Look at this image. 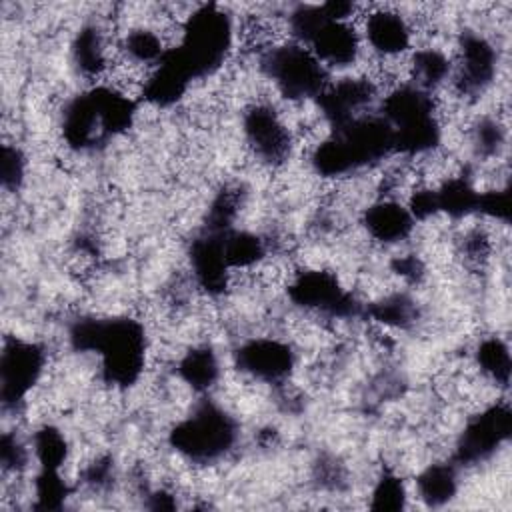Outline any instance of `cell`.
Returning <instances> with one entry per match:
<instances>
[{"label": "cell", "instance_id": "cell-3", "mask_svg": "<svg viewBox=\"0 0 512 512\" xmlns=\"http://www.w3.org/2000/svg\"><path fill=\"white\" fill-rule=\"evenodd\" d=\"M242 132L252 154L266 166L284 164L296 144L282 112L264 102H258L244 112Z\"/></svg>", "mask_w": 512, "mask_h": 512}, {"label": "cell", "instance_id": "cell-4", "mask_svg": "<svg viewBox=\"0 0 512 512\" xmlns=\"http://www.w3.org/2000/svg\"><path fill=\"white\" fill-rule=\"evenodd\" d=\"M358 28H362L360 36L366 40L372 56L398 58L410 54V48H414L410 20L394 6H368Z\"/></svg>", "mask_w": 512, "mask_h": 512}, {"label": "cell", "instance_id": "cell-11", "mask_svg": "<svg viewBox=\"0 0 512 512\" xmlns=\"http://www.w3.org/2000/svg\"><path fill=\"white\" fill-rule=\"evenodd\" d=\"M420 498L430 506L448 502L458 488L456 470L450 464H430L416 480Z\"/></svg>", "mask_w": 512, "mask_h": 512}, {"label": "cell", "instance_id": "cell-13", "mask_svg": "<svg viewBox=\"0 0 512 512\" xmlns=\"http://www.w3.org/2000/svg\"><path fill=\"white\" fill-rule=\"evenodd\" d=\"M32 452L36 454L42 470H58L68 456V444L60 430L52 426H42L34 432Z\"/></svg>", "mask_w": 512, "mask_h": 512}, {"label": "cell", "instance_id": "cell-5", "mask_svg": "<svg viewBox=\"0 0 512 512\" xmlns=\"http://www.w3.org/2000/svg\"><path fill=\"white\" fill-rule=\"evenodd\" d=\"M44 366L46 354L40 346L16 338L6 342L0 364L4 406L16 408L32 386L38 384Z\"/></svg>", "mask_w": 512, "mask_h": 512}, {"label": "cell", "instance_id": "cell-7", "mask_svg": "<svg viewBox=\"0 0 512 512\" xmlns=\"http://www.w3.org/2000/svg\"><path fill=\"white\" fill-rule=\"evenodd\" d=\"M510 412L506 404H494L474 416L460 440L456 454L460 462H478L494 454V450L508 438Z\"/></svg>", "mask_w": 512, "mask_h": 512}, {"label": "cell", "instance_id": "cell-12", "mask_svg": "<svg viewBox=\"0 0 512 512\" xmlns=\"http://www.w3.org/2000/svg\"><path fill=\"white\" fill-rule=\"evenodd\" d=\"M480 376L496 386H506L510 376L508 346L500 338H484L474 354Z\"/></svg>", "mask_w": 512, "mask_h": 512}, {"label": "cell", "instance_id": "cell-14", "mask_svg": "<svg viewBox=\"0 0 512 512\" xmlns=\"http://www.w3.org/2000/svg\"><path fill=\"white\" fill-rule=\"evenodd\" d=\"M404 498L406 490L402 480L392 472H384V476H380L374 486L370 506L376 510H398L404 506Z\"/></svg>", "mask_w": 512, "mask_h": 512}, {"label": "cell", "instance_id": "cell-9", "mask_svg": "<svg viewBox=\"0 0 512 512\" xmlns=\"http://www.w3.org/2000/svg\"><path fill=\"white\" fill-rule=\"evenodd\" d=\"M362 224L374 242L398 244L412 234L416 220L404 202L378 198L364 210Z\"/></svg>", "mask_w": 512, "mask_h": 512}, {"label": "cell", "instance_id": "cell-10", "mask_svg": "<svg viewBox=\"0 0 512 512\" xmlns=\"http://www.w3.org/2000/svg\"><path fill=\"white\" fill-rule=\"evenodd\" d=\"M178 374L194 390L212 388L220 376L216 354L208 346H198L188 350L178 362Z\"/></svg>", "mask_w": 512, "mask_h": 512}, {"label": "cell", "instance_id": "cell-8", "mask_svg": "<svg viewBox=\"0 0 512 512\" xmlns=\"http://www.w3.org/2000/svg\"><path fill=\"white\" fill-rule=\"evenodd\" d=\"M306 48L320 60L326 70L348 68L360 60L362 36L356 24L326 18Z\"/></svg>", "mask_w": 512, "mask_h": 512}, {"label": "cell", "instance_id": "cell-6", "mask_svg": "<svg viewBox=\"0 0 512 512\" xmlns=\"http://www.w3.org/2000/svg\"><path fill=\"white\" fill-rule=\"evenodd\" d=\"M236 360L246 376L264 384L284 382L294 368L292 348L272 336H258L244 342L236 352Z\"/></svg>", "mask_w": 512, "mask_h": 512}, {"label": "cell", "instance_id": "cell-15", "mask_svg": "<svg viewBox=\"0 0 512 512\" xmlns=\"http://www.w3.org/2000/svg\"><path fill=\"white\" fill-rule=\"evenodd\" d=\"M26 160L16 146L4 144L2 148V184L6 190H16L24 180Z\"/></svg>", "mask_w": 512, "mask_h": 512}, {"label": "cell", "instance_id": "cell-2", "mask_svg": "<svg viewBox=\"0 0 512 512\" xmlns=\"http://www.w3.org/2000/svg\"><path fill=\"white\" fill-rule=\"evenodd\" d=\"M174 450L196 464H208L224 456L236 442L234 420L214 404H202L192 416L170 432Z\"/></svg>", "mask_w": 512, "mask_h": 512}, {"label": "cell", "instance_id": "cell-1", "mask_svg": "<svg viewBox=\"0 0 512 512\" xmlns=\"http://www.w3.org/2000/svg\"><path fill=\"white\" fill-rule=\"evenodd\" d=\"M262 70L288 102L320 96L328 86V70L298 42H284L262 54Z\"/></svg>", "mask_w": 512, "mask_h": 512}]
</instances>
